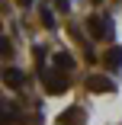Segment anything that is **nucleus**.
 <instances>
[{
	"instance_id": "obj_1",
	"label": "nucleus",
	"mask_w": 122,
	"mask_h": 125,
	"mask_svg": "<svg viewBox=\"0 0 122 125\" xmlns=\"http://www.w3.org/2000/svg\"><path fill=\"white\" fill-rule=\"evenodd\" d=\"M87 29L93 39H109L112 35V19L109 16H90L87 19Z\"/></svg>"
},
{
	"instance_id": "obj_10",
	"label": "nucleus",
	"mask_w": 122,
	"mask_h": 125,
	"mask_svg": "<svg viewBox=\"0 0 122 125\" xmlns=\"http://www.w3.org/2000/svg\"><path fill=\"white\" fill-rule=\"evenodd\" d=\"M0 52H3V58H10V52H13V45H10L7 35H3V42H0Z\"/></svg>"
},
{
	"instance_id": "obj_9",
	"label": "nucleus",
	"mask_w": 122,
	"mask_h": 125,
	"mask_svg": "<svg viewBox=\"0 0 122 125\" xmlns=\"http://www.w3.org/2000/svg\"><path fill=\"white\" fill-rule=\"evenodd\" d=\"M32 55H35V64L42 67V64H45V48H42V45H35V48H32Z\"/></svg>"
},
{
	"instance_id": "obj_2",
	"label": "nucleus",
	"mask_w": 122,
	"mask_h": 125,
	"mask_svg": "<svg viewBox=\"0 0 122 125\" xmlns=\"http://www.w3.org/2000/svg\"><path fill=\"white\" fill-rule=\"evenodd\" d=\"M71 83H67V71H45V90L48 93H64Z\"/></svg>"
},
{
	"instance_id": "obj_5",
	"label": "nucleus",
	"mask_w": 122,
	"mask_h": 125,
	"mask_svg": "<svg viewBox=\"0 0 122 125\" xmlns=\"http://www.w3.org/2000/svg\"><path fill=\"white\" fill-rule=\"evenodd\" d=\"M3 83H7L10 90H19V87H22V71L7 67V71H3Z\"/></svg>"
},
{
	"instance_id": "obj_7",
	"label": "nucleus",
	"mask_w": 122,
	"mask_h": 125,
	"mask_svg": "<svg viewBox=\"0 0 122 125\" xmlns=\"http://www.w3.org/2000/svg\"><path fill=\"white\" fill-rule=\"evenodd\" d=\"M55 67L58 71H71L74 67V58H71L67 52H55Z\"/></svg>"
},
{
	"instance_id": "obj_8",
	"label": "nucleus",
	"mask_w": 122,
	"mask_h": 125,
	"mask_svg": "<svg viewBox=\"0 0 122 125\" xmlns=\"http://www.w3.org/2000/svg\"><path fill=\"white\" fill-rule=\"evenodd\" d=\"M39 16H42V22H45V29H55V16H52V13H48L45 7L39 10Z\"/></svg>"
},
{
	"instance_id": "obj_11",
	"label": "nucleus",
	"mask_w": 122,
	"mask_h": 125,
	"mask_svg": "<svg viewBox=\"0 0 122 125\" xmlns=\"http://www.w3.org/2000/svg\"><path fill=\"white\" fill-rule=\"evenodd\" d=\"M93 3H100V0H93Z\"/></svg>"
},
{
	"instance_id": "obj_6",
	"label": "nucleus",
	"mask_w": 122,
	"mask_h": 125,
	"mask_svg": "<svg viewBox=\"0 0 122 125\" xmlns=\"http://www.w3.org/2000/svg\"><path fill=\"white\" fill-rule=\"evenodd\" d=\"M103 61H106V71H119V67H122V48H119V45H116V48H109Z\"/></svg>"
},
{
	"instance_id": "obj_4",
	"label": "nucleus",
	"mask_w": 122,
	"mask_h": 125,
	"mask_svg": "<svg viewBox=\"0 0 122 125\" xmlns=\"http://www.w3.org/2000/svg\"><path fill=\"white\" fill-rule=\"evenodd\" d=\"M87 90H93V93H112L116 83L109 77H103V74H90V77H87Z\"/></svg>"
},
{
	"instance_id": "obj_3",
	"label": "nucleus",
	"mask_w": 122,
	"mask_h": 125,
	"mask_svg": "<svg viewBox=\"0 0 122 125\" xmlns=\"http://www.w3.org/2000/svg\"><path fill=\"white\" fill-rule=\"evenodd\" d=\"M87 122V109L84 106H71L58 115V125H84Z\"/></svg>"
}]
</instances>
